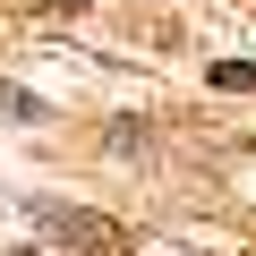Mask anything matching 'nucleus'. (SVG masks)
Returning <instances> with one entry per match:
<instances>
[{"label":"nucleus","instance_id":"obj_2","mask_svg":"<svg viewBox=\"0 0 256 256\" xmlns=\"http://www.w3.org/2000/svg\"><path fill=\"white\" fill-rule=\"evenodd\" d=\"M0 120H43V102H34L26 86H9V77H0Z\"/></svg>","mask_w":256,"mask_h":256},{"label":"nucleus","instance_id":"obj_1","mask_svg":"<svg viewBox=\"0 0 256 256\" xmlns=\"http://www.w3.org/2000/svg\"><path fill=\"white\" fill-rule=\"evenodd\" d=\"M34 230H52V239L77 248V256H111V248H120V222L77 214V205H34Z\"/></svg>","mask_w":256,"mask_h":256},{"label":"nucleus","instance_id":"obj_3","mask_svg":"<svg viewBox=\"0 0 256 256\" xmlns=\"http://www.w3.org/2000/svg\"><path fill=\"white\" fill-rule=\"evenodd\" d=\"M214 86H222V94H248V86H256V68H239V60H222V68H214Z\"/></svg>","mask_w":256,"mask_h":256}]
</instances>
